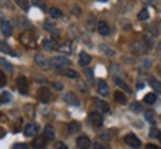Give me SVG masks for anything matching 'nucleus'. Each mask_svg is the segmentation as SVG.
<instances>
[{"mask_svg":"<svg viewBox=\"0 0 161 149\" xmlns=\"http://www.w3.org/2000/svg\"><path fill=\"white\" fill-rule=\"evenodd\" d=\"M114 97H115V102H116V103H119V104H125L127 103V97H125V94H124V92L116 91Z\"/></svg>","mask_w":161,"mask_h":149,"instance_id":"5701e85b","label":"nucleus"},{"mask_svg":"<svg viewBox=\"0 0 161 149\" xmlns=\"http://www.w3.org/2000/svg\"><path fill=\"white\" fill-rule=\"evenodd\" d=\"M149 136H151V137H158V139L161 140V131H158L157 128H151Z\"/></svg>","mask_w":161,"mask_h":149,"instance_id":"c9c22d12","label":"nucleus"},{"mask_svg":"<svg viewBox=\"0 0 161 149\" xmlns=\"http://www.w3.org/2000/svg\"><path fill=\"white\" fill-rule=\"evenodd\" d=\"M0 51L5 52V54H9V55H15V52H14V49H12L11 46L6 43L5 40H0Z\"/></svg>","mask_w":161,"mask_h":149,"instance_id":"a211bd4d","label":"nucleus"},{"mask_svg":"<svg viewBox=\"0 0 161 149\" xmlns=\"http://www.w3.org/2000/svg\"><path fill=\"white\" fill-rule=\"evenodd\" d=\"M124 142H125L128 146H131V148H139V146H140V139H139L136 134H133V133L127 134L125 137H124Z\"/></svg>","mask_w":161,"mask_h":149,"instance_id":"39448f33","label":"nucleus"},{"mask_svg":"<svg viewBox=\"0 0 161 149\" xmlns=\"http://www.w3.org/2000/svg\"><path fill=\"white\" fill-rule=\"evenodd\" d=\"M17 86H18V90H19V92L27 94V92H29V82H27V78H25V76H18Z\"/></svg>","mask_w":161,"mask_h":149,"instance_id":"423d86ee","label":"nucleus"},{"mask_svg":"<svg viewBox=\"0 0 161 149\" xmlns=\"http://www.w3.org/2000/svg\"><path fill=\"white\" fill-rule=\"evenodd\" d=\"M6 82H8V79H6L5 72H2V70H0V88L6 86Z\"/></svg>","mask_w":161,"mask_h":149,"instance_id":"f704fd0d","label":"nucleus"},{"mask_svg":"<svg viewBox=\"0 0 161 149\" xmlns=\"http://www.w3.org/2000/svg\"><path fill=\"white\" fill-rule=\"evenodd\" d=\"M64 100H66L69 104H73V106H78V104H79V100L76 98V96L73 92H67L66 97H64Z\"/></svg>","mask_w":161,"mask_h":149,"instance_id":"aec40b11","label":"nucleus"},{"mask_svg":"<svg viewBox=\"0 0 161 149\" xmlns=\"http://www.w3.org/2000/svg\"><path fill=\"white\" fill-rule=\"evenodd\" d=\"M102 2H106V0H102Z\"/></svg>","mask_w":161,"mask_h":149,"instance_id":"09e8293b","label":"nucleus"},{"mask_svg":"<svg viewBox=\"0 0 161 149\" xmlns=\"http://www.w3.org/2000/svg\"><path fill=\"white\" fill-rule=\"evenodd\" d=\"M90 63H91V57H90V54H86V52H80L79 54V64L80 66L86 67Z\"/></svg>","mask_w":161,"mask_h":149,"instance_id":"dca6fc26","label":"nucleus"},{"mask_svg":"<svg viewBox=\"0 0 161 149\" xmlns=\"http://www.w3.org/2000/svg\"><path fill=\"white\" fill-rule=\"evenodd\" d=\"M35 63L39 66L40 69H49V67H51V63L48 61V58H46L43 54H36L35 55Z\"/></svg>","mask_w":161,"mask_h":149,"instance_id":"7ed1b4c3","label":"nucleus"},{"mask_svg":"<svg viewBox=\"0 0 161 149\" xmlns=\"http://www.w3.org/2000/svg\"><path fill=\"white\" fill-rule=\"evenodd\" d=\"M55 149H67V146H66L63 142H58V143L55 145Z\"/></svg>","mask_w":161,"mask_h":149,"instance_id":"79ce46f5","label":"nucleus"},{"mask_svg":"<svg viewBox=\"0 0 161 149\" xmlns=\"http://www.w3.org/2000/svg\"><path fill=\"white\" fill-rule=\"evenodd\" d=\"M143 82H137V90H142V88H143Z\"/></svg>","mask_w":161,"mask_h":149,"instance_id":"49530a36","label":"nucleus"},{"mask_svg":"<svg viewBox=\"0 0 161 149\" xmlns=\"http://www.w3.org/2000/svg\"><path fill=\"white\" fill-rule=\"evenodd\" d=\"M131 110H133V112H136V113H137V112H140V110H142V104H140V103H133L131 104Z\"/></svg>","mask_w":161,"mask_h":149,"instance_id":"4c0bfd02","label":"nucleus"},{"mask_svg":"<svg viewBox=\"0 0 161 149\" xmlns=\"http://www.w3.org/2000/svg\"><path fill=\"white\" fill-rule=\"evenodd\" d=\"M43 46H45V49H48V51H52V49H55V48H58L57 42L52 39H45L43 40Z\"/></svg>","mask_w":161,"mask_h":149,"instance_id":"412c9836","label":"nucleus"},{"mask_svg":"<svg viewBox=\"0 0 161 149\" xmlns=\"http://www.w3.org/2000/svg\"><path fill=\"white\" fill-rule=\"evenodd\" d=\"M97 85H98V92H100L102 96H104V97H106V96H109V86H108V84H106L103 79L98 80Z\"/></svg>","mask_w":161,"mask_h":149,"instance_id":"2eb2a0df","label":"nucleus"},{"mask_svg":"<svg viewBox=\"0 0 161 149\" xmlns=\"http://www.w3.org/2000/svg\"><path fill=\"white\" fill-rule=\"evenodd\" d=\"M15 3H17L23 11H29L30 9V3H29V0H15Z\"/></svg>","mask_w":161,"mask_h":149,"instance_id":"c85d7f7f","label":"nucleus"},{"mask_svg":"<svg viewBox=\"0 0 161 149\" xmlns=\"http://www.w3.org/2000/svg\"><path fill=\"white\" fill-rule=\"evenodd\" d=\"M131 51L134 54H145V52L148 51V46L145 45V42L142 40H137V42H133L131 43Z\"/></svg>","mask_w":161,"mask_h":149,"instance_id":"0eeeda50","label":"nucleus"},{"mask_svg":"<svg viewBox=\"0 0 161 149\" xmlns=\"http://www.w3.org/2000/svg\"><path fill=\"white\" fill-rule=\"evenodd\" d=\"M67 130H69V134H78L80 131V124L79 122H69V127H67Z\"/></svg>","mask_w":161,"mask_h":149,"instance_id":"f3484780","label":"nucleus"},{"mask_svg":"<svg viewBox=\"0 0 161 149\" xmlns=\"http://www.w3.org/2000/svg\"><path fill=\"white\" fill-rule=\"evenodd\" d=\"M63 74H66L67 78H72V79H76V78H78V72L73 69H66L63 72Z\"/></svg>","mask_w":161,"mask_h":149,"instance_id":"2f4dec72","label":"nucleus"},{"mask_svg":"<svg viewBox=\"0 0 161 149\" xmlns=\"http://www.w3.org/2000/svg\"><path fill=\"white\" fill-rule=\"evenodd\" d=\"M86 74H88V78H92V70L86 69Z\"/></svg>","mask_w":161,"mask_h":149,"instance_id":"de8ad7c7","label":"nucleus"},{"mask_svg":"<svg viewBox=\"0 0 161 149\" xmlns=\"http://www.w3.org/2000/svg\"><path fill=\"white\" fill-rule=\"evenodd\" d=\"M31 3L35 6H37V8H45L43 6V0H31Z\"/></svg>","mask_w":161,"mask_h":149,"instance_id":"ea45409f","label":"nucleus"},{"mask_svg":"<svg viewBox=\"0 0 161 149\" xmlns=\"http://www.w3.org/2000/svg\"><path fill=\"white\" fill-rule=\"evenodd\" d=\"M98 49L103 52L104 55H108V57H114V55H115V51L108 45H103V43H102V45H98Z\"/></svg>","mask_w":161,"mask_h":149,"instance_id":"6ab92c4d","label":"nucleus"},{"mask_svg":"<svg viewBox=\"0 0 161 149\" xmlns=\"http://www.w3.org/2000/svg\"><path fill=\"white\" fill-rule=\"evenodd\" d=\"M45 137H36L33 140V148L35 149H43L45 148Z\"/></svg>","mask_w":161,"mask_h":149,"instance_id":"4be33fe9","label":"nucleus"},{"mask_svg":"<svg viewBox=\"0 0 161 149\" xmlns=\"http://www.w3.org/2000/svg\"><path fill=\"white\" fill-rule=\"evenodd\" d=\"M49 15H51L54 19H58V18L63 17V12H61V9H58V8H51V9H49Z\"/></svg>","mask_w":161,"mask_h":149,"instance_id":"393cba45","label":"nucleus"},{"mask_svg":"<svg viewBox=\"0 0 161 149\" xmlns=\"http://www.w3.org/2000/svg\"><path fill=\"white\" fill-rule=\"evenodd\" d=\"M0 30H2L3 36L9 37V36L12 35V24L9 23L8 19H2V23H0Z\"/></svg>","mask_w":161,"mask_h":149,"instance_id":"1a4fd4ad","label":"nucleus"},{"mask_svg":"<svg viewBox=\"0 0 161 149\" xmlns=\"http://www.w3.org/2000/svg\"><path fill=\"white\" fill-rule=\"evenodd\" d=\"M142 66H143L145 69H149L151 66H152V61H151L149 58H146V60H143V61H142Z\"/></svg>","mask_w":161,"mask_h":149,"instance_id":"58836bf2","label":"nucleus"},{"mask_svg":"<svg viewBox=\"0 0 161 149\" xmlns=\"http://www.w3.org/2000/svg\"><path fill=\"white\" fill-rule=\"evenodd\" d=\"M94 149H108L104 145H100V143H96L94 145Z\"/></svg>","mask_w":161,"mask_h":149,"instance_id":"a18cd8bd","label":"nucleus"},{"mask_svg":"<svg viewBox=\"0 0 161 149\" xmlns=\"http://www.w3.org/2000/svg\"><path fill=\"white\" fill-rule=\"evenodd\" d=\"M145 118L149 121L151 124H152V122H154V119H155V116H154V113H152L151 110H146V112H145Z\"/></svg>","mask_w":161,"mask_h":149,"instance_id":"e433bc0d","label":"nucleus"},{"mask_svg":"<svg viewBox=\"0 0 161 149\" xmlns=\"http://www.w3.org/2000/svg\"><path fill=\"white\" fill-rule=\"evenodd\" d=\"M43 134H45V139L46 140H54L55 139V130L52 125H46L43 128Z\"/></svg>","mask_w":161,"mask_h":149,"instance_id":"4468645a","label":"nucleus"},{"mask_svg":"<svg viewBox=\"0 0 161 149\" xmlns=\"http://www.w3.org/2000/svg\"><path fill=\"white\" fill-rule=\"evenodd\" d=\"M45 30L46 31H49V33H52V35H58L57 27H55L51 21H45Z\"/></svg>","mask_w":161,"mask_h":149,"instance_id":"a878e982","label":"nucleus"},{"mask_svg":"<svg viewBox=\"0 0 161 149\" xmlns=\"http://www.w3.org/2000/svg\"><path fill=\"white\" fill-rule=\"evenodd\" d=\"M19 42H21L23 45H25L27 48H35L36 46V39H35V36H33L31 31H24V33H21Z\"/></svg>","mask_w":161,"mask_h":149,"instance_id":"f257e3e1","label":"nucleus"},{"mask_svg":"<svg viewBox=\"0 0 161 149\" xmlns=\"http://www.w3.org/2000/svg\"><path fill=\"white\" fill-rule=\"evenodd\" d=\"M52 86H54L55 90H58V91H61V90H63V84H61V82H54Z\"/></svg>","mask_w":161,"mask_h":149,"instance_id":"a19ab883","label":"nucleus"},{"mask_svg":"<svg viewBox=\"0 0 161 149\" xmlns=\"http://www.w3.org/2000/svg\"><path fill=\"white\" fill-rule=\"evenodd\" d=\"M37 98H39L42 103H48V102H51V91L46 88V86H42V88H39V91H37Z\"/></svg>","mask_w":161,"mask_h":149,"instance_id":"f03ea898","label":"nucleus"},{"mask_svg":"<svg viewBox=\"0 0 161 149\" xmlns=\"http://www.w3.org/2000/svg\"><path fill=\"white\" fill-rule=\"evenodd\" d=\"M97 31L102 36H108L110 33V27L106 21H98L97 23Z\"/></svg>","mask_w":161,"mask_h":149,"instance_id":"9b49d317","label":"nucleus"},{"mask_svg":"<svg viewBox=\"0 0 161 149\" xmlns=\"http://www.w3.org/2000/svg\"><path fill=\"white\" fill-rule=\"evenodd\" d=\"M58 49H60L61 52H64V54H70L72 49H73V46H72L70 42H66V43H63V45H58Z\"/></svg>","mask_w":161,"mask_h":149,"instance_id":"b1692460","label":"nucleus"},{"mask_svg":"<svg viewBox=\"0 0 161 149\" xmlns=\"http://www.w3.org/2000/svg\"><path fill=\"white\" fill-rule=\"evenodd\" d=\"M14 149H27V145H24V143H17L15 146H14Z\"/></svg>","mask_w":161,"mask_h":149,"instance_id":"c03bdc74","label":"nucleus"},{"mask_svg":"<svg viewBox=\"0 0 161 149\" xmlns=\"http://www.w3.org/2000/svg\"><path fill=\"white\" fill-rule=\"evenodd\" d=\"M76 145H78L79 149H88L91 146V140L86 137V136H80V137H78V140H76Z\"/></svg>","mask_w":161,"mask_h":149,"instance_id":"ddd939ff","label":"nucleus"},{"mask_svg":"<svg viewBox=\"0 0 161 149\" xmlns=\"http://www.w3.org/2000/svg\"><path fill=\"white\" fill-rule=\"evenodd\" d=\"M145 149H160V146H157V145H154V143H148L145 146Z\"/></svg>","mask_w":161,"mask_h":149,"instance_id":"37998d69","label":"nucleus"},{"mask_svg":"<svg viewBox=\"0 0 161 149\" xmlns=\"http://www.w3.org/2000/svg\"><path fill=\"white\" fill-rule=\"evenodd\" d=\"M94 104H96V108H97V110H100L102 113H108V112H110V106L104 100H102V98H96L94 100Z\"/></svg>","mask_w":161,"mask_h":149,"instance_id":"6e6552de","label":"nucleus"},{"mask_svg":"<svg viewBox=\"0 0 161 149\" xmlns=\"http://www.w3.org/2000/svg\"><path fill=\"white\" fill-rule=\"evenodd\" d=\"M137 18L140 19V21H146V19L149 18V11H148V9H142V11L139 12Z\"/></svg>","mask_w":161,"mask_h":149,"instance_id":"473e14b6","label":"nucleus"},{"mask_svg":"<svg viewBox=\"0 0 161 149\" xmlns=\"http://www.w3.org/2000/svg\"><path fill=\"white\" fill-rule=\"evenodd\" d=\"M155 102H157V96L154 94V92H149V94H146V96H145V103L154 104Z\"/></svg>","mask_w":161,"mask_h":149,"instance_id":"c756f323","label":"nucleus"},{"mask_svg":"<svg viewBox=\"0 0 161 149\" xmlns=\"http://www.w3.org/2000/svg\"><path fill=\"white\" fill-rule=\"evenodd\" d=\"M149 85L152 86L157 92H161V82H158L155 78H151V79H149Z\"/></svg>","mask_w":161,"mask_h":149,"instance_id":"cd10ccee","label":"nucleus"},{"mask_svg":"<svg viewBox=\"0 0 161 149\" xmlns=\"http://www.w3.org/2000/svg\"><path fill=\"white\" fill-rule=\"evenodd\" d=\"M67 64H69V60L66 57H54L51 60V67L54 69H63Z\"/></svg>","mask_w":161,"mask_h":149,"instance_id":"20e7f679","label":"nucleus"},{"mask_svg":"<svg viewBox=\"0 0 161 149\" xmlns=\"http://www.w3.org/2000/svg\"><path fill=\"white\" fill-rule=\"evenodd\" d=\"M35 134H37V125L33 124V122H30L25 125L24 128V136H27V137H33Z\"/></svg>","mask_w":161,"mask_h":149,"instance_id":"f8f14e48","label":"nucleus"},{"mask_svg":"<svg viewBox=\"0 0 161 149\" xmlns=\"http://www.w3.org/2000/svg\"><path fill=\"white\" fill-rule=\"evenodd\" d=\"M11 98H12L11 92H8V91L2 92V96H0V103H9V102H11Z\"/></svg>","mask_w":161,"mask_h":149,"instance_id":"7c9ffc66","label":"nucleus"},{"mask_svg":"<svg viewBox=\"0 0 161 149\" xmlns=\"http://www.w3.org/2000/svg\"><path fill=\"white\" fill-rule=\"evenodd\" d=\"M90 122H91L92 125L100 127L103 124V116H102V113H98V112H91V113H90Z\"/></svg>","mask_w":161,"mask_h":149,"instance_id":"9d476101","label":"nucleus"},{"mask_svg":"<svg viewBox=\"0 0 161 149\" xmlns=\"http://www.w3.org/2000/svg\"><path fill=\"white\" fill-rule=\"evenodd\" d=\"M114 80H115L116 86H119L121 90H124V91H128V92H130V88H128V85H127V84L122 79H119V78H116V76H115V79H114Z\"/></svg>","mask_w":161,"mask_h":149,"instance_id":"bb28decb","label":"nucleus"},{"mask_svg":"<svg viewBox=\"0 0 161 149\" xmlns=\"http://www.w3.org/2000/svg\"><path fill=\"white\" fill-rule=\"evenodd\" d=\"M0 64H2V66H3V67H5V69L8 70V72H12V70H14V67H12L11 64L6 61L5 58H0Z\"/></svg>","mask_w":161,"mask_h":149,"instance_id":"72a5a7b5","label":"nucleus"}]
</instances>
